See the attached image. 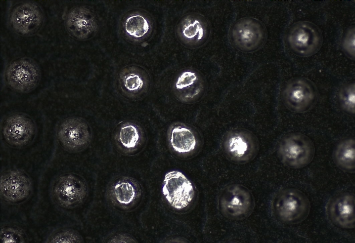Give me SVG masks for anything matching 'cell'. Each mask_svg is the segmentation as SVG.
<instances>
[{
    "label": "cell",
    "instance_id": "1",
    "mask_svg": "<svg viewBox=\"0 0 355 243\" xmlns=\"http://www.w3.org/2000/svg\"><path fill=\"white\" fill-rule=\"evenodd\" d=\"M310 205L307 197L301 191L292 188H284L274 196L272 210L276 218L286 224H295L308 216Z\"/></svg>",
    "mask_w": 355,
    "mask_h": 243
},
{
    "label": "cell",
    "instance_id": "2",
    "mask_svg": "<svg viewBox=\"0 0 355 243\" xmlns=\"http://www.w3.org/2000/svg\"><path fill=\"white\" fill-rule=\"evenodd\" d=\"M277 153L281 161L285 166L301 169L312 161L315 147L307 136L299 133H291L281 138Z\"/></svg>",
    "mask_w": 355,
    "mask_h": 243
},
{
    "label": "cell",
    "instance_id": "3",
    "mask_svg": "<svg viewBox=\"0 0 355 243\" xmlns=\"http://www.w3.org/2000/svg\"><path fill=\"white\" fill-rule=\"evenodd\" d=\"M282 99L285 106L296 113H303L316 103L318 92L315 84L304 77L289 80L284 86Z\"/></svg>",
    "mask_w": 355,
    "mask_h": 243
},
{
    "label": "cell",
    "instance_id": "4",
    "mask_svg": "<svg viewBox=\"0 0 355 243\" xmlns=\"http://www.w3.org/2000/svg\"><path fill=\"white\" fill-rule=\"evenodd\" d=\"M286 38L291 50L301 57H308L316 54L322 43L318 27L305 21L293 24L288 31Z\"/></svg>",
    "mask_w": 355,
    "mask_h": 243
},
{
    "label": "cell",
    "instance_id": "5",
    "mask_svg": "<svg viewBox=\"0 0 355 243\" xmlns=\"http://www.w3.org/2000/svg\"><path fill=\"white\" fill-rule=\"evenodd\" d=\"M162 193L169 204L176 209H182L188 206L194 195L191 181L178 171H170L165 174Z\"/></svg>",
    "mask_w": 355,
    "mask_h": 243
},
{
    "label": "cell",
    "instance_id": "6",
    "mask_svg": "<svg viewBox=\"0 0 355 243\" xmlns=\"http://www.w3.org/2000/svg\"><path fill=\"white\" fill-rule=\"evenodd\" d=\"M39 77L38 66L32 61L26 58L13 61L6 71V78L9 86L20 92H26L34 88Z\"/></svg>",
    "mask_w": 355,
    "mask_h": 243
},
{
    "label": "cell",
    "instance_id": "7",
    "mask_svg": "<svg viewBox=\"0 0 355 243\" xmlns=\"http://www.w3.org/2000/svg\"><path fill=\"white\" fill-rule=\"evenodd\" d=\"M43 17L39 7L31 2H23L16 6L10 16L13 29L22 35H28L36 32L42 24Z\"/></svg>",
    "mask_w": 355,
    "mask_h": 243
},
{
    "label": "cell",
    "instance_id": "8",
    "mask_svg": "<svg viewBox=\"0 0 355 243\" xmlns=\"http://www.w3.org/2000/svg\"><path fill=\"white\" fill-rule=\"evenodd\" d=\"M326 213L330 221L337 227L344 229L354 228V195L343 192L333 196L327 204Z\"/></svg>",
    "mask_w": 355,
    "mask_h": 243
},
{
    "label": "cell",
    "instance_id": "9",
    "mask_svg": "<svg viewBox=\"0 0 355 243\" xmlns=\"http://www.w3.org/2000/svg\"><path fill=\"white\" fill-rule=\"evenodd\" d=\"M265 35L262 24L251 18L240 20L233 31L235 44L239 49L245 52L253 51L259 48L264 40Z\"/></svg>",
    "mask_w": 355,
    "mask_h": 243
},
{
    "label": "cell",
    "instance_id": "10",
    "mask_svg": "<svg viewBox=\"0 0 355 243\" xmlns=\"http://www.w3.org/2000/svg\"><path fill=\"white\" fill-rule=\"evenodd\" d=\"M58 136L63 145L71 151L84 148L91 140L88 125L78 117L68 118L63 122L59 128Z\"/></svg>",
    "mask_w": 355,
    "mask_h": 243
},
{
    "label": "cell",
    "instance_id": "11",
    "mask_svg": "<svg viewBox=\"0 0 355 243\" xmlns=\"http://www.w3.org/2000/svg\"><path fill=\"white\" fill-rule=\"evenodd\" d=\"M86 187L84 182L73 175L61 176L57 181L54 194L62 206L71 207L80 202L84 197Z\"/></svg>",
    "mask_w": 355,
    "mask_h": 243
},
{
    "label": "cell",
    "instance_id": "12",
    "mask_svg": "<svg viewBox=\"0 0 355 243\" xmlns=\"http://www.w3.org/2000/svg\"><path fill=\"white\" fill-rule=\"evenodd\" d=\"M221 207L225 212L235 217H244L252 211L254 200L250 192L242 186H231L221 198Z\"/></svg>",
    "mask_w": 355,
    "mask_h": 243
},
{
    "label": "cell",
    "instance_id": "13",
    "mask_svg": "<svg viewBox=\"0 0 355 243\" xmlns=\"http://www.w3.org/2000/svg\"><path fill=\"white\" fill-rule=\"evenodd\" d=\"M66 26L69 33L75 38L84 39L97 30L96 18L88 9L77 6L72 8L66 18Z\"/></svg>",
    "mask_w": 355,
    "mask_h": 243
},
{
    "label": "cell",
    "instance_id": "14",
    "mask_svg": "<svg viewBox=\"0 0 355 243\" xmlns=\"http://www.w3.org/2000/svg\"><path fill=\"white\" fill-rule=\"evenodd\" d=\"M35 127L29 117L22 114H14L5 120L3 133L7 141L14 146L27 144L34 133Z\"/></svg>",
    "mask_w": 355,
    "mask_h": 243
},
{
    "label": "cell",
    "instance_id": "15",
    "mask_svg": "<svg viewBox=\"0 0 355 243\" xmlns=\"http://www.w3.org/2000/svg\"><path fill=\"white\" fill-rule=\"evenodd\" d=\"M31 190V183L24 174L16 170L10 171L1 178L2 196L10 202H17L26 198Z\"/></svg>",
    "mask_w": 355,
    "mask_h": 243
},
{
    "label": "cell",
    "instance_id": "16",
    "mask_svg": "<svg viewBox=\"0 0 355 243\" xmlns=\"http://www.w3.org/2000/svg\"><path fill=\"white\" fill-rule=\"evenodd\" d=\"M110 194L118 205L126 206L132 203L140 194L138 184L130 178H122L113 183Z\"/></svg>",
    "mask_w": 355,
    "mask_h": 243
},
{
    "label": "cell",
    "instance_id": "17",
    "mask_svg": "<svg viewBox=\"0 0 355 243\" xmlns=\"http://www.w3.org/2000/svg\"><path fill=\"white\" fill-rule=\"evenodd\" d=\"M333 159L341 170L354 172L355 170V141L354 138H346L340 141L333 152Z\"/></svg>",
    "mask_w": 355,
    "mask_h": 243
},
{
    "label": "cell",
    "instance_id": "18",
    "mask_svg": "<svg viewBox=\"0 0 355 243\" xmlns=\"http://www.w3.org/2000/svg\"><path fill=\"white\" fill-rule=\"evenodd\" d=\"M119 82L124 92L134 96L145 89L148 80L145 73L132 67L122 71L119 75Z\"/></svg>",
    "mask_w": 355,
    "mask_h": 243
},
{
    "label": "cell",
    "instance_id": "19",
    "mask_svg": "<svg viewBox=\"0 0 355 243\" xmlns=\"http://www.w3.org/2000/svg\"><path fill=\"white\" fill-rule=\"evenodd\" d=\"M170 142L173 149L179 153H187L193 150L196 140L193 132L181 126L174 127L170 133Z\"/></svg>",
    "mask_w": 355,
    "mask_h": 243
},
{
    "label": "cell",
    "instance_id": "20",
    "mask_svg": "<svg viewBox=\"0 0 355 243\" xmlns=\"http://www.w3.org/2000/svg\"><path fill=\"white\" fill-rule=\"evenodd\" d=\"M230 151L238 158H250L255 150V141L252 137L246 133H238L229 140Z\"/></svg>",
    "mask_w": 355,
    "mask_h": 243
},
{
    "label": "cell",
    "instance_id": "21",
    "mask_svg": "<svg viewBox=\"0 0 355 243\" xmlns=\"http://www.w3.org/2000/svg\"><path fill=\"white\" fill-rule=\"evenodd\" d=\"M124 29L129 36L139 38L144 36L149 31L150 25L148 20L140 14L129 16L124 24Z\"/></svg>",
    "mask_w": 355,
    "mask_h": 243
},
{
    "label": "cell",
    "instance_id": "22",
    "mask_svg": "<svg viewBox=\"0 0 355 243\" xmlns=\"http://www.w3.org/2000/svg\"><path fill=\"white\" fill-rule=\"evenodd\" d=\"M141 138L140 131L135 125L126 123L123 124L118 133V140L126 149H132L138 144Z\"/></svg>",
    "mask_w": 355,
    "mask_h": 243
},
{
    "label": "cell",
    "instance_id": "23",
    "mask_svg": "<svg viewBox=\"0 0 355 243\" xmlns=\"http://www.w3.org/2000/svg\"><path fill=\"white\" fill-rule=\"evenodd\" d=\"M339 100L342 109L346 112H355V85L350 83L343 86L338 93Z\"/></svg>",
    "mask_w": 355,
    "mask_h": 243
},
{
    "label": "cell",
    "instance_id": "24",
    "mask_svg": "<svg viewBox=\"0 0 355 243\" xmlns=\"http://www.w3.org/2000/svg\"><path fill=\"white\" fill-rule=\"evenodd\" d=\"M197 80L198 78L195 73L190 71H185L178 77L175 83L176 89L185 94L184 98H192L194 95L191 90L192 91L194 84ZM193 92L196 95L193 91Z\"/></svg>",
    "mask_w": 355,
    "mask_h": 243
},
{
    "label": "cell",
    "instance_id": "25",
    "mask_svg": "<svg viewBox=\"0 0 355 243\" xmlns=\"http://www.w3.org/2000/svg\"><path fill=\"white\" fill-rule=\"evenodd\" d=\"M182 33L188 39H200L203 33V28L200 22L195 19L187 18L183 22Z\"/></svg>",
    "mask_w": 355,
    "mask_h": 243
},
{
    "label": "cell",
    "instance_id": "26",
    "mask_svg": "<svg viewBox=\"0 0 355 243\" xmlns=\"http://www.w3.org/2000/svg\"><path fill=\"white\" fill-rule=\"evenodd\" d=\"M81 241L80 236L76 232L71 230H64L57 232L50 238V242H79Z\"/></svg>",
    "mask_w": 355,
    "mask_h": 243
},
{
    "label": "cell",
    "instance_id": "27",
    "mask_svg": "<svg viewBox=\"0 0 355 243\" xmlns=\"http://www.w3.org/2000/svg\"><path fill=\"white\" fill-rule=\"evenodd\" d=\"M343 48L345 52L351 58L355 55V29L351 27L346 32L343 40Z\"/></svg>",
    "mask_w": 355,
    "mask_h": 243
},
{
    "label": "cell",
    "instance_id": "28",
    "mask_svg": "<svg viewBox=\"0 0 355 243\" xmlns=\"http://www.w3.org/2000/svg\"><path fill=\"white\" fill-rule=\"evenodd\" d=\"M1 239L2 242H22L24 241L21 232L12 228H6L1 230Z\"/></svg>",
    "mask_w": 355,
    "mask_h": 243
}]
</instances>
